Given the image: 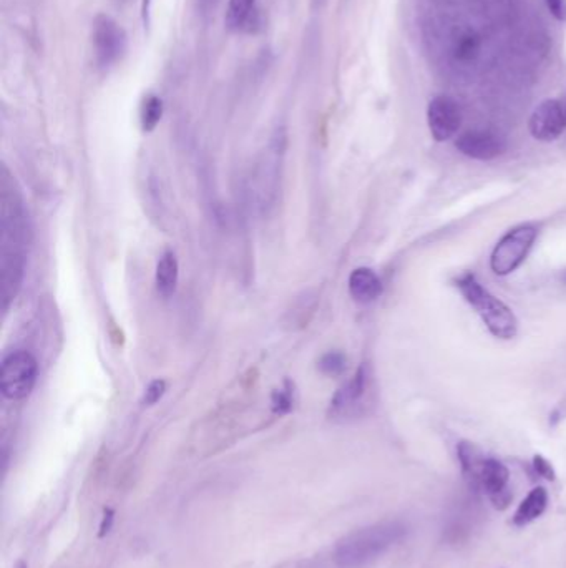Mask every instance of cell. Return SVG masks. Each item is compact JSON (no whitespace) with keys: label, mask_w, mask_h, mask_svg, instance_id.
I'll list each match as a JSON object with an SVG mask.
<instances>
[{"label":"cell","mask_w":566,"mask_h":568,"mask_svg":"<svg viewBox=\"0 0 566 568\" xmlns=\"http://www.w3.org/2000/svg\"><path fill=\"white\" fill-rule=\"evenodd\" d=\"M565 112H566V105H565Z\"/></svg>","instance_id":"obj_31"},{"label":"cell","mask_w":566,"mask_h":568,"mask_svg":"<svg viewBox=\"0 0 566 568\" xmlns=\"http://www.w3.org/2000/svg\"><path fill=\"white\" fill-rule=\"evenodd\" d=\"M163 117V102L158 95L150 94L143 98L140 120L143 132H153L157 125L160 124Z\"/></svg>","instance_id":"obj_18"},{"label":"cell","mask_w":566,"mask_h":568,"mask_svg":"<svg viewBox=\"0 0 566 568\" xmlns=\"http://www.w3.org/2000/svg\"><path fill=\"white\" fill-rule=\"evenodd\" d=\"M547 489L538 485L520 503L519 509L513 515V525L519 527V529L527 527L531 522L537 521L538 517L543 515V512L547 511Z\"/></svg>","instance_id":"obj_16"},{"label":"cell","mask_w":566,"mask_h":568,"mask_svg":"<svg viewBox=\"0 0 566 568\" xmlns=\"http://www.w3.org/2000/svg\"><path fill=\"white\" fill-rule=\"evenodd\" d=\"M165 390H167V384H165V380H153L150 386L147 388L145 390V396H143V404L145 406H153V404H157L161 398H163V394H165Z\"/></svg>","instance_id":"obj_23"},{"label":"cell","mask_w":566,"mask_h":568,"mask_svg":"<svg viewBox=\"0 0 566 568\" xmlns=\"http://www.w3.org/2000/svg\"><path fill=\"white\" fill-rule=\"evenodd\" d=\"M178 259L175 253L167 251L161 256L158 265H157V289L165 299L171 298L177 291L178 284Z\"/></svg>","instance_id":"obj_17"},{"label":"cell","mask_w":566,"mask_h":568,"mask_svg":"<svg viewBox=\"0 0 566 568\" xmlns=\"http://www.w3.org/2000/svg\"><path fill=\"white\" fill-rule=\"evenodd\" d=\"M37 360L27 350H15L2 362L0 388L2 394L12 401L25 399L37 382Z\"/></svg>","instance_id":"obj_6"},{"label":"cell","mask_w":566,"mask_h":568,"mask_svg":"<svg viewBox=\"0 0 566 568\" xmlns=\"http://www.w3.org/2000/svg\"><path fill=\"white\" fill-rule=\"evenodd\" d=\"M455 286L462 293L463 299L472 306L487 330L499 340H513L519 332L517 316L507 304L481 286L472 273H463L455 278Z\"/></svg>","instance_id":"obj_4"},{"label":"cell","mask_w":566,"mask_h":568,"mask_svg":"<svg viewBox=\"0 0 566 568\" xmlns=\"http://www.w3.org/2000/svg\"><path fill=\"white\" fill-rule=\"evenodd\" d=\"M346 356L342 352H328L322 356L319 360V370L324 372L326 376H339L344 370H346Z\"/></svg>","instance_id":"obj_19"},{"label":"cell","mask_w":566,"mask_h":568,"mask_svg":"<svg viewBox=\"0 0 566 568\" xmlns=\"http://www.w3.org/2000/svg\"><path fill=\"white\" fill-rule=\"evenodd\" d=\"M114 515L115 512L112 511V509H105L104 519H102L100 532H98V537H100V539H104L105 535L112 529V525H114Z\"/></svg>","instance_id":"obj_26"},{"label":"cell","mask_w":566,"mask_h":568,"mask_svg":"<svg viewBox=\"0 0 566 568\" xmlns=\"http://www.w3.org/2000/svg\"><path fill=\"white\" fill-rule=\"evenodd\" d=\"M227 27L231 32H255L259 27L256 0H229Z\"/></svg>","instance_id":"obj_15"},{"label":"cell","mask_w":566,"mask_h":568,"mask_svg":"<svg viewBox=\"0 0 566 568\" xmlns=\"http://www.w3.org/2000/svg\"><path fill=\"white\" fill-rule=\"evenodd\" d=\"M477 50H479L477 40L472 36H467V37H462V40L457 44L455 58L460 60V62H470L477 56Z\"/></svg>","instance_id":"obj_20"},{"label":"cell","mask_w":566,"mask_h":568,"mask_svg":"<svg viewBox=\"0 0 566 568\" xmlns=\"http://www.w3.org/2000/svg\"><path fill=\"white\" fill-rule=\"evenodd\" d=\"M0 189V293L7 309L24 279L30 229L24 201L7 178V171H4Z\"/></svg>","instance_id":"obj_1"},{"label":"cell","mask_w":566,"mask_h":568,"mask_svg":"<svg viewBox=\"0 0 566 568\" xmlns=\"http://www.w3.org/2000/svg\"><path fill=\"white\" fill-rule=\"evenodd\" d=\"M545 4L555 19L566 22V0H545Z\"/></svg>","instance_id":"obj_24"},{"label":"cell","mask_w":566,"mask_h":568,"mask_svg":"<svg viewBox=\"0 0 566 568\" xmlns=\"http://www.w3.org/2000/svg\"><path fill=\"white\" fill-rule=\"evenodd\" d=\"M349 293L358 303H372L382 294V281L372 269L358 268L349 276Z\"/></svg>","instance_id":"obj_13"},{"label":"cell","mask_w":566,"mask_h":568,"mask_svg":"<svg viewBox=\"0 0 566 568\" xmlns=\"http://www.w3.org/2000/svg\"><path fill=\"white\" fill-rule=\"evenodd\" d=\"M457 150L472 160L490 161L499 158L507 150V143L499 133L490 130H469L457 142Z\"/></svg>","instance_id":"obj_11"},{"label":"cell","mask_w":566,"mask_h":568,"mask_svg":"<svg viewBox=\"0 0 566 568\" xmlns=\"http://www.w3.org/2000/svg\"><path fill=\"white\" fill-rule=\"evenodd\" d=\"M130 0H114L115 5H118V7H123V5H126Z\"/></svg>","instance_id":"obj_29"},{"label":"cell","mask_w":566,"mask_h":568,"mask_svg":"<svg viewBox=\"0 0 566 568\" xmlns=\"http://www.w3.org/2000/svg\"><path fill=\"white\" fill-rule=\"evenodd\" d=\"M533 471H535L538 477L550 481V482H553L557 479V473H555L553 465L550 464V461H547L543 455H535L533 457Z\"/></svg>","instance_id":"obj_22"},{"label":"cell","mask_w":566,"mask_h":568,"mask_svg":"<svg viewBox=\"0 0 566 568\" xmlns=\"http://www.w3.org/2000/svg\"><path fill=\"white\" fill-rule=\"evenodd\" d=\"M406 533L407 527L402 522L374 523L340 540L334 552V560L342 568L362 567L396 545L399 540L406 537Z\"/></svg>","instance_id":"obj_3"},{"label":"cell","mask_w":566,"mask_h":568,"mask_svg":"<svg viewBox=\"0 0 566 568\" xmlns=\"http://www.w3.org/2000/svg\"><path fill=\"white\" fill-rule=\"evenodd\" d=\"M326 5V0H312V7L314 9H322Z\"/></svg>","instance_id":"obj_28"},{"label":"cell","mask_w":566,"mask_h":568,"mask_svg":"<svg viewBox=\"0 0 566 568\" xmlns=\"http://www.w3.org/2000/svg\"><path fill=\"white\" fill-rule=\"evenodd\" d=\"M510 472L500 461L489 457L483 465L479 491L487 495L493 509L507 511L513 501V493L510 491Z\"/></svg>","instance_id":"obj_10"},{"label":"cell","mask_w":566,"mask_h":568,"mask_svg":"<svg viewBox=\"0 0 566 568\" xmlns=\"http://www.w3.org/2000/svg\"><path fill=\"white\" fill-rule=\"evenodd\" d=\"M291 408H293V392H291V389L278 390L273 398L274 412L286 414V412L291 411Z\"/></svg>","instance_id":"obj_21"},{"label":"cell","mask_w":566,"mask_h":568,"mask_svg":"<svg viewBox=\"0 0 566 568\" xmlns=\"http://www.w3.org/2000/svg\"><path fill=\"white\" fill-rule=\"evenodd\" d=\"M457 455H459V462L462 467L465 482L469 483V487L473 491H479L481 471H483V465L489 457H485L480 449L469 441H462L460 444L457 445Z\"/></svg>","instance_id":"obj_14"},{"label":"cell","mask_w":566,"mask_h":568,"mask_svg":"<svg viewBox=\"0 0 566 568\" xmlns=\"http://www.w3.org/2000/svg\"><path fill=\"white\" fill-rule=\"evenodd\" d=\"M217 4H219V0H197V9H198L199 15L209 17L217 10Z\"/></svg>","instance_id":"obj_25"},{"label":"cell","mask_w":566,"mask_h":568,"mask_svg":"<svg viewBox=\"0 0 566 568\" xmlns=\"http://www.w3.org/2000/svg\"><path fill=\"white\" fill-rule=\"evenodd\" d=\"M288 148V133L284 127L276 128L269 145L256 161L248 178V198L259 215H268L278 203L281 189V170Z\"/></svg>","instance_id":"obj_2"},{"label":"cell","mask_w":566,"mask_h":568,"mask_svg":"<svg viewBox=\"0 0 566 568\" xmlns=\"http://www.w3.org/2000/svg\"><path fill=\"white\" fill-rule=\"evenodd\" d=\"M17 568H27V565H25V563H19V567Z\"/></svg>","instance_id":"obj_30"},{"label":"cell","mask_w":566,"mask_h":568,"mask_svg":"<svg viewBox=\"0 0 566 568\" xmlns=\"http://www.w3.org/2000/svg\"><path fill=\"white\" fill-rule=\"evenodd\" d=\"M92 44L96 66L106 70L122 60L128 46V37L116 20L106 14H98L94 20Z\"/></svg>","instance_id":"obj_7"},{"label":"cell","mask_w":566,"mask_h":568,"mask_svg":"<svg viewBox=\"0 0 566 568\" xmlns=\"http://www.w3.org/2000/svg\"><path fill=\"white\" fill-rule=\"evenodd\" d=\"M150 2L151 0H145V4H143V22H145V27H148V24H150Z\"/></svg>","instance_id":"obj_27"},{"label":"cell","mask_w":566,"mask_h":568,"mask_svg":"<svg viewBox=\"0 0 566 568\" xmlns=\"http://www.w3.org/2000/svg\"><path fill=\"white\" fill-rule=\"evenodd\" d=\"M368 370L366 366L359 368L354 378L348 384L336 392V396L330 402V414L339 419L358 416L360 406L364 402V396L368 390Z\"/></svg>","instance_id":"obj_12"},{"label":"cell","mask_w":566,"mask_h":568,"mask_svg":"<svg viewBox=\"0 0 566 568\" xmlns=\"http://www.w3.org/2000/svg\"><path fill=\"white\" fill-rule=\"evenodd\" d=\"M565 128V106L555 98L543 100L530 117L529 130L538 142H555Z\"/></svg>","instance_id":"obj_9"},{"label":"cell","mask_w":566,"mask_h":568,"mask_svg":"<svg viewBox=\"0 0 566 568\" xmlns=\"http://www.w3.org/2000/svg\"><path fill=\"white\" fill-rule=\"evenodd\" d=\"M427 124L435 142H447L460 130L462 110L452 96L439 95L429 104Z\"/></svg>","instance_id":"obj_8"},{"label":"cell","mask_w":566,"mask_h":568,"mask_svg":"<svg viewBox=\"0 0 566 568\" xmlns=\"http://www.w3.org/2000/svg\"><path fill=\"white\" fill-rule=\"evenodd\" d=\"M538 229L531 225H521L513 228L505 237L501 238L493 248L490 256V268L495 275L507 276L519 269L527 259L530 249L537 241Z\"/></svg>","instance_id":"obj_5"}]
</instances>
